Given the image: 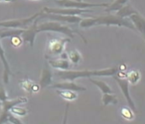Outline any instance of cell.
<instances>
[{
	"label": "cell",
	"mask_w": 145,
	"mask_h": 124,
	"mask_svg": "<svg viewBox=\"0 0 145 124\" xmlns=\"http://www.w3.org/2000/svg\"><path fill=\"white\" fill-rule=\"evenodd\" d=\"M118 68L116 67L110 68H106L103 70H84V71H60L55 74L57 77L63 80L74 81L79 78H92L93 76L98 77H110L114 76L117 74Z\"/></svg>",
	"instance_id": "6da1fadb"
},
{
	"label": "cell",
	"mask_w": 145,
	"mask_h": 124,
	"mask_svg": "<svg viewBox=\"0 0 145 124\" xmlns=\"http://www.w3.org/2000/svg\"><path fill=\"white\" fill-rule=\"evenodd\" d=\"M37 30H38L39 33L43 32V31H54V32L61 33L68 36L69 38L72 39L74 38V33H78L77 31L72 30L68 26H65L60 22L53 20L46 21L44 23L37 24ZM78 33L80 35L84 42L87 44V40L85 39V37L79 33Z\"/></svg>",
	"instance_id": "7a4b0ae2"
},
{
	"label": "cell",
	"mask_w": 145,
	"mask_h": 124,
	"mask_svg": "<svg viewBox=\"0 0 145 124\" xmlns=\"http://www.w3.org/2000/svg\"><path fill=\"white\" fill-rule=\"evenodd\" d=\"M95 20V26L99 25H106V26H117V27H127L129 29L136 30L133 27V23L130 20H127L126 18L120 17L116 15L108 14V15L100 16L98 17H94Z\"/></svg>",
	"instance_id": "3957f363"
},
{
	"label": "cell",
	"mask_w": 145,
	"mask_h": 124,
	"mask_svg": "<svg viewBox=\"0 0 145 124\" xmlns=\"http://www.w3.org/2000/svg\"><path fill=\"white\" fill-rule=\"evenodd\" d=\"M41 13L42 11L37 12L36 14L28 18L1 21L0 22V27H3V28H12V29H24V28L27 29V27L35 21L37 18H38L41 15Z\"/></svg>",
	"instance_id": "277c9868"
},
{
	"label": "cell",
	"mask_w": 145,
	"mask_h": 124,
	"mask_svg": "<svg viewBox=\"0 0 145 124\" xmlns=\"http://www.w3.org/2000/svg\"><path fill=\"white\" fill-rule=\"evenodd\" d=\"M55 3L58 6L64 8H72V9H86V8H92L96 6H107L109 3H89L77 1V0H55Z\"/></svg>",
	"instance_id": "5b68a950"
},
{
	"label": "cell",
	"mask_w": 145,
	"mask_h": 124,
	"mask_svg": "<svg viewBox=\"0 0 145 124\" xmlns=\"http://www.w3.org/2000/svg\"><path fill=\"white\" fill-rule=\"evenodd\" d=\"M114 79L116 80V82L118 84L120 89H121L122 93L123 95V96L126 99V100L127 102L128 106L130 109L133 110V112H137V108L135 104L133 102L132 98L130 96V89H129V82L127 81V78H120L117 76L116 74L113 76Z\"/></svg>",
	"instance_id": "8992f818"
},
{
	"label": "cell",
	"mask_w": 145,
	"mask_h": 124,
	"mask_svg": "<svg viewBox=\"0 0 145 124\" xmlns=\"http://www.w3.org/2000/svg\"><path fill=\"white\" fill-rule=\"evenodd\" d=\"M44 13L47 14H56V15L63 16H78L85 13V12H91V10L89 9H72V8H48L45 7L43 9Z\"/></svg>",
	"instance_id": "52a82bcc"
},
{
	"label": "cell",
	"mask_w": 145,
	"mask_h": 124,
	"mask_svg": "<svg viewBox=\"0 0 145 124\" xmlns=\"http://www.w3.org/2000/svg\"><path fill=\"white\" fill-rule=\"evenodd\" d=\"M71 41V38L50 39L48 44V50L51 55H60L63 53L65 44Z\"/></svg>",
	"instance_id": "ba28073f"
},
{
	"label": "cell",
	"mask_w": 145,
	"mask_h": 124,
	"mask_svg": "<svg viewBox=\"0 0 145 124\" xmlns=\"http://www.w3.org/2000/svg\"><path fill=\"white\" fill-rule=\"evenodd\" d=\"M38 21L39 19L37 18L35 21L31 25H30L27 29H24V32L22 33V34L20 35L21 38L23 40V42L24 43H27L28 42L31 47L34 44L36 36L39 33L38 30H37V23H38Z\"/></svg>",
	"instance_id": "9c48e42d"
},
{
	"label": "cell",
	"mask_w": 145,
	"mask_h": 124,
	"mask_svg": "<svg viewBox=\"0 0 145 124\" xmlns=\"http://www.w3.org/2000/svg\"><path fill=\"white\" fill-rule=\"evenodd\" d=\"M27 102V99L26 97H19L15 99H6L3 101L0 105V116L5 115L9 112L12 107L18 106L20 104H24Z\"/></svg>",
	"instance_id": "30bf717a"
},
{
	"label": "cell",
	"mask_w": 145,
	"mask_h": 124,
	"mask_svg": "<svg viewBox=\"0 0 145 124\" xmlns=\"http://www.w3.org/2000/svg\"><path fill=\"white\" fill-rule=\"evenodd\" d=\"M51 88L57 89H64V90H71V91H73V92H82V91H86V90L85 87L78 85L76 83L74 82L73 81L57 83V84H54L53 85H51Z\"/></svg>",
	"instance_id": "8fae6325"
},
{
	"label": "cell",
	"mask_w": 145,
	"mask_h": 124,
	"mask_svg": "<svg viewBox=\"0 0 145 124\" xmlns=\"http://www.w3.org/2000/svg\"><path fill=\"white\" fill-rule=\"evenodd\" d=\"M0 60L3 63L4 67V72H3V82L5 84L9 83V75L11 74L10 68H9V62L6 60V55H5V50L3 49L2 44H1V39H0Z\"/></svg>",
	"instance_id": "7c38bea8"
},
{
	"label": "cell",
	"mask_w": 145,
	"mask_h": 124,
	"mask_svg": "<svg viewBox=\"0 0 145 124\" xmlns=\"http://www.w3.org/2000/svg\"><path fill=\"white\" fill-rule=\"evenodd\" d=\"M129 20L130 22L133 23V27L135 28V30H139L142 34L144 33V16L140 14L139 12H137L136 13H133L132 15L129 16Z\"/></svg>",
	"instance_id": "4fadbf2b"
},
{
	"label": "cell",
	"mask_w": 145,
	"mask_h": 124,
	"mask_svg": "<svg viewBox=\"0 0 145 124\" xmlns=\"http://www.w3.org/2000/svg\"><path fill=\"white\" fill-rule=\"evenodd\" d=\"M52 72L50 71L49 68H45L43 69L41 73V77L40 80V84L39 85L40 89H44L45 87H48L50 85L52 82Z\"/></svg>",
	"instance_id": "5bb4252c"
},
{
	"label": "cell",
	"mask_w": 145,
	"mask_h": 124,
	"mask_svg": "<svg viewBox=\"0 0 145 124\" xmlns=\"http://www.w3.org/2000/svg\"><path fill=\"white\" fill-rule=\"evenodd\" d=\"M48 63L50 65L54 68H57V69H61L62 71L65 70H68L70 68V62L68 61L67 59H64V58H60V59H52L49 60Z\"/></svg>",
	"instance_id": "9a60e30c"
},
{
	"label": "cell",
	"mask_w": 145,
	"mask_h": 124,
	"mask_svg": "<svg viewBox=\"0 0 145 124\" xmlns=\"http://www.w3.org/2000/svg\"><path fill=\"white\" fill-rule=\"evenodd\" d=\"M24 29H12V28H3L0 29V39L6 37H12L14 36H20Z\"/></svg>",
	"instance_id": "2e32d148"
},
{
	"label": "cell",
	"mask_w": 145,
	"mask_h": 124,
	"mask_svg": "<svg viewBox=\"0 0 145 124\" xmlns=\"http://www.w3.org/2000/svg\"><path fill=\"white\" fill-rule=\"evenodd\" d=\"M21 88L23 89H24L26 92H29V93H33V92H38L40 87L39 85L36 84L32 81H30V80H23L22 82H20V83Z\"/></svg>",
	"instance_id": "e0dca14e"
},
{
	"label": "cell",
	"mask_w": 145,
	"mask_h": 124,
	"mask_svg": "<svg viewBox=\"0 0 145 124\" xmlns=\"http://www.w3.org/2000/svg\"><path fill=\"white\" fill-rule=\"evenodd\" d=\"M89 81L94 84L95 86H97L98 88L99 89L101 92L103 93H113V90L111 89L110 86L107 84V83L104 82L103 81H100V80H96L93 79L92 78H89Z\"/></svg>",
	"instance_id": "ac0fdd59"
},
{
	"label": "cell",
	"mask_w": 145,
	"mask_h": 124,
	"mask_svg": "<svg viewBox=\"0 0 145 124\" xmlns=\"http://www.w3.org/2000/svg\"><path fill=\"white\" fill-rule=\"evenodd\" d=\"M136 12H137V11H136L130 5H125L119 9L116 15L120 17L127 18L129 17L130 15H132L133 13H136Z\"/></svg>",
	"instance_id": "d6986e66"
},
{
	"label": "cell",
	"mask_w": 145,
	"mask_h": 124,
	"mask_svg": "<svg viewBox=\"0 0 145 124\" xmlns=\"http://www.w3.org/2000/svg\"><path fill=\"white\" fill-rule=\"evenodd\" d=\"M57 93L61 97L68 101H73L78 98V95L75 92L71 90H64V89H57Z\"/></svg>",
	"instance_id": "ffe728a7"
},
{
	"label": "cell",
	"mask_w": 145,
	"mask_h": 124,
	"mask_svg": "<svg viewBox=\"0 0 145 124\" xmlns=\"http://www.w3.org/2000/svg\"><path fill=\"white\" fill-rule=\"evenodd\" d=\"M128 0H114V2L111 4H109L107 6L106 11V12H113V11H118L119 9L125 6Z\"/></svg>",
	"instance_id": "44dd1931"
},
{
	"label": "cell",
	"mask_w": 145,
	"mask_h": 124,
	"mask_svg": "<svg viewBox=\"0 0 145 124\" xmlns=\"http://www.w3.org/2000/svg\"><path fill=\"white\" fill-rule=\"evenodd\" d=\"M102 102L103 106H108L110 104H116L118 102V100L116 97V95L113 93H103L102 97Z\"/></svg>",
	"instance_id": "7402d4cb"
},
{
	"label": "cell",
	"mask_w": 145,
	"mask_h": 124,
	"mask_svg": "<svg viewBox=\"0 0 145 124\" xmlns=\"http://www.w3.org/2000/svg\"><path fill=\"white\" fill-rule=\"evenodd\" d=\"M140 78V73L137 70H132L130 72H128L127 74V79L129 82V83L132 85H135L139 82Z\"/></svg>",
	"instance_id": "603a6c76"
},
{
	"label": "cell",
	"mask_w": 145,
	"mask_h": 124,
	"mask_svg": "<svg viewBox=\"0 0 145 124\" xmlns=\"http://www.w3.org/2000/svg\"><path fill=\"white\" fill-rule=\"evenodd\" d=\"M78 25L81 28H90L95 26V20L94 18H86V19H82Z\"/></svg>",
	"instance_id": "cb8c5ba5"
},
{
	"label": "cell",
	"mask_w": 145,
	"mask_h": 124,
	"mask_svg": "<svg viewBox=\"0 0 145 124\" xmlns=\"http://www.w3.org/2000/svg\"><path fill=\"white\" fill-rule=\"evenodd\" d=\"M68 58L73 64L78 65L82 60V56H81L80 53L77 50H74L70 52L69 55H68Z\"/></svg>",
	"instance_id": "d4e9b609"
},
{
	"label": "cell",
	"mask_w": 145,
	"mask_h": 124,
	"mask_svg": "<svg viewBox=\"0 0 145 124\" xmlns=\"http://www.w3.org/2000/svg\"><path fill=\"white\" fill-rule=\"evenodd\" d=\"M133 112V111L130 108L122 107L121 110H120V114H121L122 117H123V118L127 119V120H131L134 117Z\"/></svg>",
	"instance_id": "484cf974"
},
{
	"label": "cell",
	"mask_w": 145,
	"mask_h": 124,
	"mask_svg": "<svg viewBox=\"0 0 145 124\" xmlns=\"http://www.w3.org/2000/svg\"><path fill=\"white\" fill-rule=\"evenodd\" d=\"M9 111L12 112V114H15L16 116H24L27 115V112H28L26 109L21 108V107H19L17 106L12 107Z\"/></svg>",
	"instance_id": "4316f807"
},
{
	"label": "cell",
	"mask_w": 145,
	"mask_h": 124,
	"mask_svg": "<svg viewBox=\"0 0 145 124\" xmlns=\"http://www.w3.org/2000/svg\"><path fill=\"white\" fill-rule=\"evenodd\" d=\"M10 43L13 47H18L22 44L23 40L21 38L20 36H14V37H10Z\"/></svg>",
	"instance_id": "83f0119b"
},
{
	"label": "cell",
	"mask_w": 145,
	"mask_h": 124,
	"mask_svg": "<svg viewBox=\"0 0 145 124\" xmlns=\"http://www.w3.org/2000/svg\"><path fill=\"white\" fill-rule=\"evenodd\" d=\"M2 1H4V2H12L13 0H0V2H2Z\"/></svg>",
	"instance_id": "f1b7e54d"
},
{
	"label": "cell",
	"mask_w": 145,
	"mask_h": 124,
	"mask_svg": "<svg viewBox=\"0 0 145 124\" xmlns=\"http://www.w3.org/2000/svg\"><path fill=\"white\" fill-rule=\"evenodd\" d=\"M77 1H82V0H77Z\"/></svg>",
	"instance_id": "f546056e"
}]
</instances>
